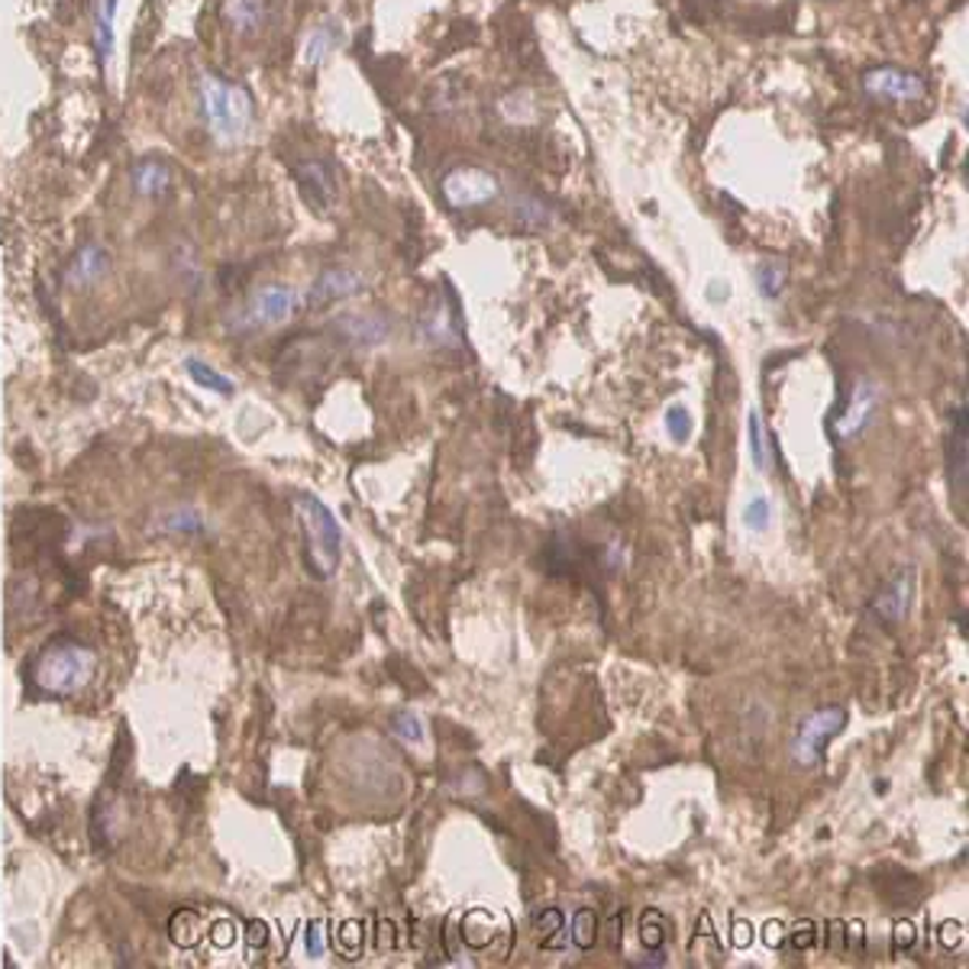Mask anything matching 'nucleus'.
I'll use <instances>...</instances> for the list:
<instances>
[{"mask_svg":"<svg viewBox=\"0 0 969 969\" xmlns=\"http://www.w3.org/2000/svg\"><path fill=\"white\" fill-rule=\"evenodd\" d=\"M514 207H518V210H514V217H518V220H521V227H528V230H540V227H546V223H549V214L543 210V204H540V201L521 197Z\"/></svg>","mask_w":969,"mask_h":969,"instance_id":"27","label":"nucleus"},{"mask_svg":"<svg viewBox=\"0 0 969 969\" xmlns=\"http://www.w3.org/2000/svg\"><path fill=\"white\" fill-rule=\"evenodd\" d=\"M863 88L870 90L873 97L892 100V104H908V100L924 97V82L918 75L905 72V69H895V65H882V69L867 72Z\"/></svg>","mask_w":969,"mask_h":969,"instance_id":"6","label":"nucleus"},{"mask_svg":"<svg viewBox=\"0 0 969 969\" xmlns=\"http://www.w3.org/2000/svg\"><path fill=\"white\" fill-rule=\"evenodd\" d=\"M908 947H915V928H911V921H898L895 924V950L901 954Z\"/></svg>","mask_w":969,"mask_h":969,"instance_id":"31","label":"nucleus"},{"mask_svg":"<svg viewBox=\"0 0 969 969\" xmlns=\"http://www.w3.org/2000/svg\"><path fill=\"white\" fill-rule=\"evenodd\" d=\"M876 404H880V388H876L873 381H860V385L850 391L847 408H844V411L837 414V421H834V437L840 443L853 440V437L873 421Z\"/></svg>","mask_w":969,"mask_h":969,"instance_id":"8","label":"nucleus"},{"mask_svg":"<svg viewBox=\"0 0 969 969\" xmlns=\"http://www.w3.org/2000/svg\"><path fill=\"white\" fill-rule=\"evenodd\" d=\"M770 521H773V505H770V498H766V495H753V498L747 501V508H743V524L750 530H756V533H763V530H770Z\"/></svg>","mask_w":969,"mask_h":969,"instance_id":"23","label":"nucleus"},{"mask_svg":"<svg viewBox=\"0 0 969 969\" xmlns=\"http://www.w3.org/2000/svg\"><path fill=\"white\" fill-rule=\"evenodd\" d=\"M117 7H120V0H100L97 3V52H100L104 72H107V65L113 59V46H117V33H113Z\"/></svg>","mask_w":969,"mask_h":969,"instance_id":"17","label":"nucleus"},{"mask_svg":"<svg viewBox=\"0 0 969 969\" xmlns=\"http://www.w3.org/2000/svg\"><path fill=\"white\" fill-rule=\"evenodd\" d=\"M294 505L307 536V566L317 579H330L340 569V556H343V533L337 528V518L314 495H298Z\"/></svg>","mask_w":969,"mask_h":969,"instance_id":"2","label":"nucleus"},{"mask_svg":"<svg viewBox=\"0 0 969 969\" xmlns=\"http://www.w3.org/2000/svg\"><path fill=\"white\" fill-rule=\"evenodd\" d=\"M786 263H760L756 265V284H760V294L763 298H779L783 288H786Z\"/></svg>","mask_w":969,"mask_h":969,"instance_id":"21","label":"nucleus"},{"mask_svg":"<svg viewBox=\"0 0 969 969\" xmlns=\"http://www.w3.org/2000/svg\"><path fill=\"white\" fill-rule=\"evenodd\" d=\"M421 334L434 347H459V314L443 301H434L421 317Z\"/></svg>","mask_w":969,"mask_h":969,"instance_id":"13","label":"nucleus"},{"mask_svg":"<svg viewBox=\"0 0 969 969\" xmlns=\"http://www.w3.org/2000/svg\"><path fill=\"white\" fill-rule=\"evenodd\" d=\"M395 734L404 737L408 743H424V727H421V717L411 714V711H401L395 714Z\"/></svg>","mask_w":969,"mask_h":969,"instance_id":"29","label":"nucleus"},{"mask_svg":"<svg viewBox=\"0 0 969 969\" xmlns=\"http://www.w3.org/2000/svg\"><path fill=\"white\" fill-rule=\"evenodd\" d=\"M294 304H298L294 288H288V284H265L263 291L253 294L243 324H246V327H271V324H281V320L291 317Z\"/></svg>","mask_w":969,"mask_h":969,"instance_id":"7","label":"nucleus"},{"mask_svg":"<svg viewBox=\"0 0 969 969\" xmlns=\"http://www.w3.org/2000/svg\"><path fill=\"white\" fill-rule=\"evenodd\" d=\"M340 330L347 334V340H353L355 347H375L391 334V324L378 314H353L340 320Z\"/></svg>","mask_w":969,"mask_h":969,"instance_id":"14","label":"nucleus"},{"mask_svg":"<svg viewBox=\"0 0 969 969\" xmlns=\"http://www.w3.org/2000/svg\"><path fill=\"white\" fill-rule=\"evenodd\" d=\"M271 3L275 0H227L223 3V20H227L230 33L240 36V39L259 36L268 26V20H271Z\"/></svg>","mask_w":969,"mask_h":969,"instance_id":"11","label":"nucleus"},{"mask_svg":"<svg viewBox=\"0 0 969 969\" xmlns=\"http://www.w3.org/2000/svg\"><path fill=\"white\" fill-rule=\"evenodd\" d=\"M94 669V656L82 643L72 640H52L46 650L33 659V679L46 692H75L85 686Z\"/></svg>","mask_w":969,"mask_h":969,"instance_id":"3","label":"nucleus"},{"mask_svg":"<svg viewBox=\"0 0 969 969\" xmlns=\"http://www.w3.org/2000/svg\"><path fill=\"white\" fill-rule=\"evenodd\" d=\"M911 595H915V572L911 569H898L880 595L873 602V611L888 620V623H898L905 620V615L911 611Z\"/></svg>","mask_w":969,"mask_h":969,"instance_id":"12","label":"nucleus"},{"mask_svg":"<svg viewBox=\"0 0 969 969\" xmlns=\"http://www.w3.org/2000/svg\"><path fill=\"white\" fill-rule=\"evenodd\" d=\"M666 931H669V918L663 911H656V908H646L643 918H640V937H643V944L653 947V950L663 947Z\"/></svg>","mask_w":969,"mask_h":969,"instance_id":"22","label":"nucleus"},{"mask_svg":"<svg viewBox=\"0 0 969 969\" xmlns=\"http://www.w3.org/2000/svg\"><path fill=\"white\" fill-rule=\"evenodd\" d=\"M783 931H786V928H783L779 921H770V924H766V944H770V947H779V944H783Z\"/></svg>","mask_w":969,"mask_h":969,"instance_id":"34","label":"nucleus"},{"mask_svg":"<svg viewBox=\"0 0 969 969\" xmlns=\"http://www.w3.org/2000/svg\"><path fill=\"white\" fill-rule=\"evenodd\" d=\"M750 941H753V928L743 924V921H737V924H734V944H737V947H750Z\"/></svg>","mask_w":969,"mask_h":969,"instance_id":"33","label":"nucleus"},{"mask_svg":"<svg viewBox=\"0 0 969 969\" xmlns=\"http://www.w3.org/2000/svg\"><path fill=\"white\" fill-rule=\"evenodd\" d=\"M294 178L304 191V201L314 207V210H330L334 197H337V181H334V169L330 162L324 159H304L298 169H294Z\"/></svg>","mask_w":969,"mask_h":969,"instance_id":"9","label":"nucleus"},{"mask_svg":"<svg viewBox=\"0 0 969 969\" xmlns=\"http://www.w3.org/2000/svg\"><path fill=\"white\" fill-rule=\"evenodd\" d=\"M187 372L194 375L197 385H207V388H214V391H220V395H230V391H233V381H230L227 375L214 372L210 365H204V362H197V359L187 362Z\"/></svg>","mask_w":969,"mask_h":969,"instance_id":"25","label":"nucleus"},{"mask_svg":"<svg viewBox=\"0 0 969 969\" xmlns=\"http://www.w3.org/2000/svg\"><path fill=\"white\" fill-rule=\"evenodd\" d=\"M307 950H311V957H320V950H324V944H320V928H317V924H314L311 934H307Z\"/></svg>","mask_w":969,"mask_h":969,"instance_id":"35","label":"nucleus"},{"mask_svg":"<svg viewBox=\"0 0 969 969\" xmlns=\"http://www.w3.org/2000/svg\"><path fill=\"white\" fill-rule=\"evenodd\" d=\"M340 43H343V26H340L337 20H327L324 26H317V29L311 33V39H307V46H304V59H307L311 65H317V62H324L330 52H337Z\"/></svg>","mask_w":969,"mask_h":969,"instance_id":"16","label":"nucleus"},{"mask_svg":"<svg viewBox=\"0 0 969 969\" xmlns=\"http://www.w3.org/2000/svg\"><path fill=\"white\" fill-rule=\"evenodd\" d=\"M814 924L811 921H801V924H795L792 931V947L795 950H808V947H814Z\"/></svg>","mask_w":969,"mask_h":969,"instance_id":"30","label":"nucleus"},{"mask_svg":"<svg viewBox=\"0 0 969 969\" xmlns=\"http://www.w3.org/2000/svg\"><path fill=\"white\" fill-rule=\"evenodd\" d=\"M844 727H847V711L840 705L817 707L814 714H808V717L801 720V727H798V734H795L792 740L795 766H801V770H814V766H821V763H824V750H827V743H831L837 734H844Z\"/></svg>","mask_w":969,"mask_h":969,"instance_id":"4","label":"nucleus"},{"mask_svg":"<svg viewBox=\"0 0 969 969\" xmlns=\"http://www.w3.org/2000/svg\"><path fill=\"white\" fill-rule=\"evenodd\" d=\"M359 291H365V278H362V275H355L350 268H330V271H324V275L311 284L307 304H311V307H327V304H334V301L355 298Z\"/></svg>","mask_w":969,"mask_h":969,"instance_id":"10","label":"nucleus"},{"mask_svg":"<svg viewBox=\"0 0 969 969\" xmlns=\"http://www.w3.org/2000/svg\"><path fill=\"white\" fill-rule=\"evenodd\" d=\"M498 194H501V181L479 166H459L443 178V197L456 210L485 207V204L498 201Z\"/></svg>","mask_w":969,"mask_h":969,"instance_id":"5","label":"nucleus"},{"mask_svg":"<svg viewBox=\"0 0 969 969\" xmlns=\"http://www.w3.org/2000/svg\"><path fill=\"white\" fill-rule=\"evenodd\" d=\"M343 941L350 944V950H347V954H350V957H355V954H359V944H362V931H359V924H355V921H347V924H343Z\"/></svg>","mask_w":969,"mask_h":969,"instance_id":"32","label":"nucleus"},{"mask_svg":"<svg viewBox=\"0 0 969 969\" xmlns=\"http://www.w3.org/2000/svg\"><path fill=\"white\" fill-rule=\"evenodd\" d=\"M107 265H110V256H107L100 246H85V250L75 256L72 268H69V281H72V284H88V281L100 278V275L107 271Z\"/></svg>","mask_w":969,"mask_h":969,"instance_id":"18","label":"nucleus"},{"mask_svg":"<svg viewBox=\"0 0 969 969\" xmlns=\"http://www.w3.org/2000/svg\"><path fill=\"white\" fill-rule=\"evenodd\" d=\"M666 431H669V437L676 443H686L692 437V431H695V421H692V414H689V408H682V404H673L669 411H666Z\"/></svg>","mask_w":969,"mask_h":969,"instance_id":"26","label":"nucleus"},{"mask_svg":"<svg viewBox=\"0 0 969 969\" xmlns=\"http://www.w3.org/2000/svg\"><path fill=\"white\" fill-rule=\"evenodd\" d=\"M747 446H750V459L760 472L770 469V440H766V427H763V417L760 411L753 408L747 414Z\"/></svg>","mask_w":969,"mask_h":969,"instance_id":"20","label":"nucleus"},{"mask_svg":"<svg viewBox=\"0 0 969 969\" xmlns=\"http://www.w3.org/2000/svg\"><path fill=\"white\" fill-rule=\"evenodd\" d=\"M562 911L559 908H543V911H536V918H533V924H536V931L543 934V944L549 947L553 944V934H559L562 931Z\"/></svg>","mask_w":969,"mask_h":969,"instance_id":"28","label":"nucleus"},{"mask_svg":"<svg viewBox=\"0 0 969 969\" xmlns=\"http://www.w3.org/2000/svg\"><path fill=\"white\" fill-rule=\"evenodd\" d=\"M950 465H954V492L967 495V411H957V431L950 437Z\"/></svg>","mask_w":969,"mask_h":969,"instance_id":"19","label":"nucleus"},{"mask_svg":"<svg viewBox=\"0 0 969 969\" xmlns=\"http://www.w3.org/2000/svg\"><path fill=\"white\" fill-rule=\"evenodd\" d=\"M172 181V172L162 159H143L133 166V187L143 194V197H159Z\"/></svg>","mask_w":969,"mask_h":969,"instance_id":"15","label":"nucleus"},{"mask_svg":"<svg viewBox=\"0 0 969 969\" xmlns=\"http://www.w3.org/2000/svg\"><path fill=\"white\" fill-rule=\"evenodd\" d=\"M197 100L204 123L214 140L220 143H237L250 130L253 120V97L240 85L227 82L217 72H201L197 78Z\"/></svg>","mask_w":969,"mask_h":969,"instance_id":"1","label":"nucleus"},{"mask_svg":"<svg viewBox=\"0 0 969 969\" xmlns=\"http://www.w3.org/2000/svg\"><path fill=\"white\" fill-rule=\"evenodd\" d=\"M595 931H598V918H595V911H589V908L576 911V921H572V944H576L579 950H589V947L595 944Z\"/></svg>","mask_w":969,"mask_h":969,"instance_id":"24","label":"nucleus"}]
</instances>
